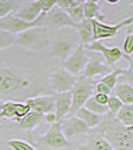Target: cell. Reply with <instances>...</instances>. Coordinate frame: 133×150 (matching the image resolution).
<instances>
[{"label":"cell","instance_id":"cell-1","mask_svg":"<svg viewBox=\"0 0 133 150\" xmlns=\"http://www.w3.org/2000/svg\"><path fill=\"white\" fill-rule=\"evenodd\" d=\"M97 127L115 150H133V126H124L107 112Z\"/></svg>","mask_w":133,"mask_h":150},{"label":"cell","instance_id":"cell-2","mask_svg":"<svg viewBox=\"0 0 133 150\" xmlns=\"http://www.w3.org/2000/svg\"><path fill=\"white\" fill-rule=\"evenodd\" d=\"M31 82L11 67L0 69V97H11L29 90Z\"/></svg>","mask_w":133,"mask_h":150},{"label":"cell","instance_id":"cell-3","mask_svg":"<svg viewBox=\"0 0 133 150\" xmlns=\"http://www.w3.org/2000/svg\"><path fill=\"white\" fill-rule=\"evenodd\" d=\"M15 44L30 51H38L50 44L48 28L32 27L15 35Z\"/></svg>","mask_w":133,"mask_h":150},{"label":"cell","instance_id":"cell-4","mask_svg":"<svg viewBox=\"0 0 133 150\" xmlns=\"http://www.w3.org/2000/svg\"><path fill=\"white\" fill-rule=\"evenodd\" d=\"M95 81L93 79L84 77L83 75L76 77V81L74 83L71 92V108L67 116L74 115L79 108L83 107L85 101L90 96H92L95 91Z\"/></svg>","mask_w":133,"mask_h":150},{"label":"cell","instance_id":"cell-5","mask_svg":"<svg viewBox=\"0 0 133 150\" xmlns=\"http://www.w3.org/2000/svg\"><path fill=\"white\" fill-rule=\"evenodd\" d=\"M47 13L45 12H41L37 18L32 22H27L22 19L16 17L13 14H8L5 17L0 19V30L6 31L11 34H18L20 32L27 30L29 28L32 27H38V26H42L43 23L45 22Z\"/></svg>","mask_w":133,"mask_h":150},{"label":"cell","instance_id":"cell-6","mask_svg":"<svg viewBox=\"0 0 133 150\" xmlns=\"http://www.w3.org/2000/svg\"><path fill=\"white\" fill-rule=\"evenodd\" d=\"M78 35L77 33L70 32L68 36H63L61 38H56L50 46L49 56L58 59L60 62H64L71 53L76 49L79 45Z\"/></svg>","mask_w":133,"mask_h":150},{"label":"cell","instance_id":"cell-7","mask_svg":"<svg viewBox=\"0 0 133 150\" xmlns=\"http://www.w3.org/2000/svg\"><path fill=\"white\" fill-rule=\"evenodd\" d=\"M33 139L36 146L43 145L50 149H65L69 146V141L65 138L64 134L62 133L60 122H54L53 124H50L49 129L44 135L37 136Z\"/></svg>","mask_w":133,"mask_h":150},{"label":"cell","instance_id":"cell-8","mask_svg":"<svg viewBox=\"0 0 133 150\" xmlns=\"http://www.w3.org/2000/svg\"><path fill=\"white\" fill-rule=\"evenodd\" d=\"M49 90L50 93H62L70 91L76 81V76L64 69L63 67H58L49 75Z\"/></svg>","mask_w":133,"mask_h":150},{"label":"cell","instance_id":"cell-9","mask_svg":"<svg viewBox=\"0 0 133 150\" xmlns=\"http://www.w3.org/2000/svg\"><path fill=\"white\" fill-rule=\"evenodd\" d=\"M133 22V18L131 16L123 19L122 21L118 22L115 25H109L104 24L102 22L91 19V25H92V40L93 41H100L102 39L112 38L119 32L121 29L127 26H130ZM92 41V42H93Z\"/></svg>","mask_w":133,"mask_h":150},{"label":"cell","instance_id":"cell-10","mask_svg":"<svg viewBox=\"0 0 133 150\" xmlns=\"http://www.w3.org/2000/svg\"><path fill=\"white\" fill-rule=\"evenodd\" d=\"M87 61H88V55L84 49L83 44L79 43L71 55L64 62H62L61 66L74 76H77L84 70Z\"/></svg>","mask_w":133,"mask_h":150},{"label":"cell","instance_id":"cell-11","mask_svg":"<svg viewBox=\"0 0 133 150\" xmlns=\"http://www.w3.org/2000/svg\"><path fill=\"white\" fill-rule=\"evenodd\" d=\"M61 130L62 133L64 134L65 138L69 141V139L74 138V137L80 136V135H86L89 132L90 128L76 117L75 115L66 116L61 122Z\"/></svg>","mask_w":133,"mask_h":150},{"label":"cell","instance_id":"cell-12","mask_svg":"<svg viewBox=\"0 0 133 150\" xmlns=\"http://www.w3.org/2000/svg\"><path fill=\"white\" fill-rule=\"evenodd\" d=\"M84 49L90 50V51H96V52H100L103 55L105 59V63L109 66L115 67V63L122 58L123 53L121 50L118 47H113V48H108L103 44L101 41H93L90 44H86L83 45Z\"/></svg>","mask_w":133,"mask_h":150},{"label":"cell","instance_id":"cell-13","mask_svg":"<svg viewBox=\"0 0 133 150\" xmlns=\"http://www.w3.org/2000/svg\"><path fill=\"white\" fill-rule=\"evenodd\" d=\"M85 136V143L79 146V150H115L105 139L98 127L90 129Z\"/></svg>","mask_w":133,"mask_h":150},{"label":"cell","instance_id":"cell-14","mask_svg":"<svg viewBox=\"0 0 133 150\" xmlns=\"http://www.w3.org/2000/svg\"><path fill=\"white\" fill-rule=\"evenodd\" d=\"M25 103L35 112L46 114L48 112H55V94H46L41 96H33L26 98Z\"/></svg>","mask_w":133,"mask_h":150},{"label":"cell","instance_id":"cell-15","mask_svg":"<svg viewBox=\"0 0 133 150\" xmlns=\"http://www.w3.org/2000/svg\"><path fill=\"white\" fill-rule=\"evenodd\" d=\"M44 119V114L35 112L33 110L29 111L28 114H26L22 118H14V121L17 124V126L22 130L27 132V137L29 143L34 146V139H33V130L40 124L41 121Z\"/></svg>","mask_w":133,"mask_h":150},{"label":"cell","instance_id":"cell-16","mask_svg":"<svg viewBox=\"0 0 133 150\" xmlns=\"http://www.w3.org/2000/svg\"><path fill=\"white\" fill-rule=\"evenodd\" d=\"M112 68L113 67L109 66L102 61V58L99 55V53H95L92 56H88V61L83 70V76L90 79H93L94 77L99 76V75L104 76L109 73Z\"/></svg>","mask_w":133,"mask_h":150},{"label":"cell","instance_id":"cell-17","mask_svg":"<svg viewBox=\"0 0 133 150\" xmlns=\"http://www.w3.org/2000/svg\"><path fill=\"white\" fill-rule=\"evenodd\" d=\"M45 20H48L53 26H55L56 28L59 29H63V28L75 29L77 24L69 17V15L63 9H61L60 7H58L56 5L47 13Z\"/></svg>","mask_w":133,"mask_h":150},{"label":"cell","instance_id":"cell-18","mask_svg":"<svg viewBox=\"0 0 133 150\" xmlns=\"http://www.w3.org/2000/svg\"><path fill=\"white\" fill-rule=\"evenodd\" d=\"M71 92L57 93L55 94V115L56 122H61L69 114L71 108Z\"/></svg>","mask_w":133,"mask_h":150},{"label":"cell","instance_id":"cell-19","mask_svg":"<svg viewBox=\"0 0 133 150\" xmlns=\"http://www.w3.org/2000/svg\"><path fill=\"white\" fill-rule=\"evenodd\" d=\"M111 93L116 96L123 104H133V87L130 82H123L115 85Z\"/></svg>","mask_w":133,"mask_h":150},{"label":"cell","instance_id":"cell-20","mask_svg":"<svg viewBox=\"0 0 133 150\" xmlns=\"http://www.w3.org/2000/svg\"><path fill=\"white\" fill-rule=\"evenodd\" d=\"M76 33L78 35L79 41L81 44L86 45L90 44L92 42V25H91V20L84 18L81 22L76 24L75 27Z\"/></svg>","mask_w":133,"mask_h":150},{"label":"cell","instance_id":"cell-21","mask_svg":"<svg viewBox=\"0 0 133 150\" xmlns=\"http://www.w3.org/2000/svg\"><path fill=\"white\" fill-rule=\"evenodd\" d=\"M41 13V10L39 6L37 5V2H30L28 5H26L24 8L20 9V10L16 11L13 14L16 17L22 19L24 21H27V22H32L34 21L36 18L39 16Z\"/></svg>","mask_w":133,"mask_h":150},{"label":"cell","instance_id":"cell-22","mask_svg":"<svg viewBox=\"0 0 133 150\" xmlns=\"http://www.w3.org/2000/svg\"><path fill=\"white\" fill-rule=\"evenodd\" d=\"M74 115H75L76 117H78L79 119H81L90 129H93V128L97 127L101 123V120H102V116L91 112V111H89L88 109H86L85 107L79 108Z\"/></svg>","mask_w":133,"mask_h":150},{"label":"cell","instance_id":"cell-23","mask_svg":"<svg viewBox=\"0 0 133 150\" xmlns=\"http://www.w3.org/2000/svg\"><path fill=\"white\" fill-rule=\"evenodd\" d=\"M84 17L88 20L95 19L99 22H103L106 20L105 15L101 11V6L98 3L94 2H84Z\"/></svg>","mask_w":133,"mask_h":150},{"label":"cell","instance_id":"cell-24","mask_svg":"<svg viewBox=\"0 0 133 150\" xmlns=\"http://www.w3.org/2000/svg\"><path fill=\"white\" fill-rule=\"evenodd\" d=\"M115 117L124 126H133V104H123Z\"/></svg>","mask_w":133,"mask_h":150},{"label":"cell","instance_id":"cell-25","mask_svg":"<svg viewBox=\"0 0 133 150\" xmlns=\"http://www.w3.org/2000/svg\"><path fill=\"white\" fill-rule=\"evenodd\" d=\"M83 107H85L86 109H88L89 111H91V112L95 113V114H98L101 116H103L108 112L107 106L101 105V104H99L98 102H96V100L94 99L93 95L90 96V97L85 101Z\"/></svg>","mask_w":133,"mask_h":150},{"label":"cell","instance_id":"cell-26","mask_svg":"<svg viewBox=\"0 0 133 150\" xmlns=\"http://www.w3.org/2000/svg\"><path fill=\"white\" fill-rule=\"evenodd\" d=\"M84 3L81 4V5L72 7V8H68V9H63V10L66 12L69 15V17L72 19L75 23H79L83 20L84 18Z\"/></svg>","mask_w":133,"mask_h":150},{"label":"cell","instance_id":"cell-27","mask_svg":"<svg viewBox=\"0 0 133 150\" xmlns=\"http://www.w3.org/2000/svg\"><path fill=\"white\" fill-rule=\"evenodd\" d=\"M14 119L15 118V101L7 100L4 102L2 110L0 112V119Z\"/></svg>","mask_w":133,"mask_h":150},{"label":"cell","instance_id":"cell-28","mask_svg":"<svg viewBox=\"0 0 133 150\" xmlns=\"http://www.w3.org/2000/svg\"><path fill=\"white\" fill-rule=\"evenodd\" d=\"M6 144L13 150H36L32 144L20 139H10L6 142Z\"/></svg>","mask_w":133,"mask_h":150},{"label":"cell","instance_id":"cell-29","mask_svg":"<svg viewBox=\"0 0 133 150\" xmlns=\"http://www.w3.org/2000/svg\"><path fill=\"white\" fill-rule=\"evenodd\" d=\"M13 44H15V35L0 30V50L6 49Z\"/></svg>","mask_w":133,"mask_h":150},{"label":"cell","instance_id":"cell-30","mask_svg":"<svg viewBox=\"0 0 133 150\" xmlns=\"http://www.w3.org/2000/svg\"><path fill=\"white\" fill-rule=\"evenodd\" d=\"M15 8L13 0H0V19L5 17Z\"/></svg>","mask_w":133,"mask_h":150},{"label":"cell","instance_id":"cell-31","mask_svg":"<svg viewBox=\"0 0 133 150\" xmlns=\"http://www.w3.org/2000/svg\"><path fill=\"white\" fill-rule=\"evenodd\" d=\"M122 105H123V103L121 101L116 97V96L112 95V94L109 96L107 104H106V106H107V108H108V112H110L111 114H113V115H115L116 113L118 112V110L122 107Z\"/></svg>","mask_w":133,"mask_h":150},{"label":"cell","instance_id":"cell-32","mask_svg":"<svg viewBox=\"0 0 133 150\" xmlns=\"http://www.w3.org/2000/svg\"><path fill=\"white\" fill-rule=\"evenodd\" d=\"M85 2V0H56V5L61 9H68L81 5Z\"/></svg>","mask_w":133,"mask_h":150},{"label":"cell","instance_id":"cell-33","mask_svg":"<svg viewBox=\"0 0 133 150\" xmlns=\"http://www.w3.org/2000/svg\"><path fill=\"white\" fill-rule=\"evenodd\" d=\"M30 110V107L25 102H15V118L24 117Z\"/></svg>","mask_w":133,"mask_h":150},{"label":"cell","instance_id":"cell-34","mask_svg":"<svg viewBox=\"0 0 133 150\" xmlns=\"http://www.w3.org/2000/svg\"><path fill=\"white\" fill-rule=\"evenodd\" d=\"M36 2L41 12H45V13H48L56 5V0H36Z\"/></svg>","mask_w":133,"mask_h":150},{"label":"cell","instance_id":"cell-35","mask_svg":"<svg viewBox=\"0 0 133 150\" xmlns=\"http://www.w3.org/2000/svg\"><path fill=\"white\" fill-rule=\"evenodd\" d=\"M123 53L126 55H131V53L133 51V34L131 33V31H128L126 38L124 40L123 43Z\"/></svg>","mask_w":133,"mask_h":150},{"label":"cell","instance_id":"cell-36","mask_svg":"<svg viewBox=\"0 0 133 150\" xmlns=\"http://www.w3.org/2000/svg\"><path fill=\"white\" fill-rule=\"evenodd\" d=\"M95 91H96V93H104V94L109 95V94H111L112 89L109 88V87L106 85L105 83H103V82H98V83L95 84Z\"/></svg>","mask_w":133,"mask_h":150},{"label":"cell","instance_id":"cell-37","mask_svg":"<svg viewBox=\"0 0 133 150\" xmlns=\"http://www.w3.org/2000/svg\"><path fill=\"white\" fill-rule=\"evenodd\" d=\"M94 99L96 100V102H98L101 105H106L108 101V98H109V95L104 93H95L93 95Z\"/></svg>","mask_w":133,"mask_h":150},{"label":"cell","instance_id":"cell-38","mask_svg":"<svg viewBox=\"0 0 133 150\" xmlns=\"http://www.w3.org/2000/svg\"><path fill=\"white\" fill-rule=\"evenodd\" d=\"M44 119L45 121L49 124H53L54 122H56V115L55 112H48L46 114H44Z\"/></svg>","mask_w":133,"mask_h":150},{"label":"cell","instance_id":"cell-39","mask_svg":"<svg viewBox=\"0 0 133 150\" xmlns=\"http://www.w3.org/2000/svg\"><path fill=\"white\" fill-rule=\"evenodd\" d=\"M106 2H108V3L110 4H116V3H119L121 0H105Z\"/></svg>","mask_w":133,"mask_h":150},{"label":"cell","instance_id":"cell-40","mask_svg":"<svg viewBox=\"0 0 133 150\" xmlns=\"http://www.w3.org/2000/svg\"><path fill=\"white\" fill-rule=\"evenodd\" d=\"M132 1L133 0H121L120 2H123L125 4H132Z\"/></svg>","mask_w":133,"mask_h":150},{"label":"cell","instance_id":"cell-41","mask_svg":"<svg viewBox=\"0 0 133 150\" xmlns=\"http://www.w3.org/2000/svg\"><path fill=\"white\" fill-rule=\"evenodd\" d=\"M4 102H5V101L2 100V99H0V112H1V110H2V107H3Z\"/></svg>","mask_w":133,"mask_h":150},{"label":"cell","instance_id":"cell-42","mask_svg":"<svg viewBox=\"0 0 133 150\" xmlns=\"http://www.w3.org/2000/svg\"><path fill=\"white\" fill-rule=\"evenodd\" d=\"M100 0H85V2H94V3H98Z\"/></svg>","mask_w":133,"mask_h":150},{"label":"cell","instance_id":"cell-43","mask_svg":"<svg viewBox=\"0 0 133 150\" xmlns=\"http://www.w3.org/2000/svg\"><path fill=\"white\" fill-rule=\"evenodd\" d=\"M34 1H36V0H30V2H34Z\"/></svg>","mask_w":133,"mask_h":150},{"label":"cell","instance_id":"cell-44","mask_svg":"<svg viewBox=\"0 0 133 150\" xmlns=\"http://www.w3.org/2000/svg\"><path fill=\"white\" fill-rule=\"evenodd\" d=\"M0 127H1V125H0Z\"/></svg>","mask_w":133,"mask_h":150}]
</instances>
